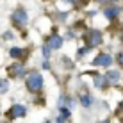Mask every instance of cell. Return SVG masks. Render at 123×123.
Masks as SVG:
<instances>
[{"label": "cell", "mask_w": 123, "mask_h": 123, "mask_svg": "<svg viewBox=\"0 0 123 123\" xmlns=\"http://www.w3.org/2000/svg\"><path fill=\"white\" fill-rule=\"evenodd\" d=\"M82 39L86 46H98L104 43V36H102V32L98 29H89V31H86L82 34Z\"/></svg>", "instance_id": "obj_1"}, {"label": "cell", "mask_w": 123, "mask_h": 123, "mask_svg": "<svg viewBox=\"0 0 123 123\" xmlns=\"http://www.w3.org/2000/svg\"><path fill=\"white\" fill-rule=\"evenodd\" d=\"M43 75L37 73V71H32L31 75L27 77V89L32 91V93H37L41 91V87H43Z\"/></svg>", "instance_id": "obj_2"}, {"label": "cell", "mask_w": 123, "mask_h": 123, "mask_svg": "<svg viewBox=\"0 0 123 123\" xmlns=\"http://www.w3.org/2000/svg\"><path fill=\"white\" fill-rule=\"evenodd\" d=\"M11 22L16 25V27H25L29 22V12L22 9V7H18V9H14L12 11V14H11Z\"/></svg>", "instance_id": "obj_3"}, {"label": "cell", "mask_w": 123, "mask_h": 123, "mask_svg": "<svg viewBox=\"0 0 123 123\" xmlns=\"http://www.w3.org/2000/svg\"><path fill=\"white\" fill-rule=\"evenodd\" d=\"M7 75L12 79H20L25 75V66L22 64V62H12V64L7 68Z\"/></svg>", "instance_id": "obj_4"}, {"label": "cell", "mask_w": 123, "mask_h": 123, "mask_svg": "<svg viewBox=\"0 0 123 123\" xmlns=\"http://www.w3.org/2000/svg\"><path fill=\"white\" fill-rule=\"evenodd\" d=\"M111 62H112V57L109 55V54H98L95 59H93V64L95 66H111Z\"/></svg>", "instance_id": "obj_5"}, {"label": "cell", "mask_w": 123, "mask_h": 123, "mask_svg": "<svg viewBox=\"0 0 123 123\" xmlns=\"http://www.w3.org/2000/svg\"><path fill=\"white\" fill-rule=\"evenodd\" d=\"M27 114V107L25 105H20V104H16V105H12V107L9 109V116L11 118H22Z\"/></svg>", "instance_id": "obj_6"}, {"label": "cell", "mask_w": 123, "mask_h": 123, "mask_svg": "<svg viewBox=\"0 0 123 123\" xmlns=\"http://www.w3.org/2000/svg\"><path fill=\"white\" fill-rule=\"evenodd\" d=\"M46 43H48V46L52 50H59L62 46V37L59 36V34H52V36L46 39Z\"/></svg>", "instance_id": "obj_7"}, {"label": "cell", "mask_w": 123, "mask_h": 123, "mask_svg": "<svg viewBox=\"0 0 123 123\" xmlns=\"http://www.w3.org/2000/svg\"><path fill=\"white\" fill-rule=\"evenodd\" d=\"M25 48H20V46H12V48L9 50V55L12 57V59H23V55H25Z\"/></svg>", "instance_id": "obj_8"}, {"label": "cell", "mask_w": 123, "mask_h": 123, "mask_svg": "<svg viewBox=\"0 0 123 123\" xmlns=\"http://www.w3.org/2000/svg\"><path fill=\"white\" fill-rule=\"evenodd\" d=\"M118 14H120V9H118V7H107V9L104 11V16L107 20H114Z\"/></svg>", "instance_id": "obj_9"}, {"label": "cell", "mask_w": 123, "mask_h": 123, "mask_svg": "<svg viewBox=\"0 0 123 123\" xmlns=\"http://www.w3.org/2000/svg\"><path fill=\"white\" fill-rule=\"evenodd\" d=\"M93 80H95V87H105V86H107V82H109L105 77L96 75V73H93Z\"/></svg>", "instance_id": "obj_10"}, {"label": "cell", "mask_w": 123, "mask_h": 123, "mask_svg": "<svg viewBox=\"0 0 123 123\" xmlns=\"http://www.w3.org/2000/svg\"><path fill=\"white\" fill-rule=\"evenodd\" d=\"M105 79H107L109 82H118V80H120V71L118 70H109L107 75H105Z\"/></svg>", "instance_id": "obj_11"}, {"label": "cell", "mask_w": 123, "mask_h": 123, "mask_svg": "<svg viewBox=\"0 0 123 123\" xmlns=\"http://www.w3.org/2000/svg\"><path fill=\"white\" fill-rule=\"evenodd\" d=\"M80 104L84 105V107H89V105L93 104V98L89 95H82V98H80Z\"/></svg>", "instance_id": "obj_12"}, {"label": "cell", "mask_w": 123, "mask_h": 123, "mask_svg": "<svg viewBox=\"0 0 123 123\" xmlns=\"http://www.w3.org/2000/svg\"><path fill=\"white\" fill-rule=\"evenodd\" d=\"M41 50H43V57L45 59H50V52H52V48H50L48 45H43V46H41Z\"/></svg>", "instance_id": "obj_13"}, {"label": "cell", "mask_w": 123, "mask_h": 123, "mask_svg": "<svg viewBox=\"0 0 123 123\" xmlns=\"http://www.w3.org/2000/svg\"><path fill=\"white\" fill-rule=\"evenodd\" d=\"M89 48H91V46H82V48H80V50H79V54H77V55H79V57H82V55H86V54H87V52H89Z\"/></svg>", "instance_id": "obj_14"}, {"label": "cell", "mask_w": 123, "mask_h": 123, "mask_svg": "<svg viewBox=\"0 0 123 123\" xmlns=\"http://www.w3.org/2000/svg\"><path fill=\"white\" fill-rule=\"evenodd\" d=\"M7 91V80H0V93Z\"/></svg>", "instance_id": "obj_15"}, {"label": "cell", "mask_w": 123, "mask_h": 123, "mask_svg": "<svg viewBox=\"0 0 123 123\" xmlns=\"http://www.w3.org/2000/svg\"><path fill=\"white\" fill-rule=\"evenodd\" d=\"M116 61H118V64H120V66L123 68V52H120V54L116 55Z\"/></svg>", "instance_id": "obj_16"}, {"label": "cell", "mask_w": 123, "mask_h": 123, "mask_svg": "<svg viewBox=\"0 0 123 123\" xmlns=\"http://www.w3.org/2000/svg\"><path fill=\"white\" fill-rule=\"evenodd\" d=\"M100 123H109V121H107V120H104V121H100Z\"/></svg>", "instance_id": "obj_17"}, {"label": "cell", "mask_w": 123, "mask_h": 123, "mask_svg": "<svg viewBox=\"0 0 123 123\" xmlns=\"http://www.w3.org/2000/svg\"><path fill=\"white\" fill-rule=\"evenodd\" d=\"M121 43H123V34H121Z\"/></svg>", "instance_id": "obj_18"}, {"label": "cell", "mask_w": 123, "mask_h": 123, "mask_svg": "<svg viewBox=\"0 0 123 123\" xmlns=\"http://www.w3.org/2000/svg\"><path fill=\"white\" fill-rule=\"evenodd\" d=\"M111 2H118V0H111Z\"/></svg>", "instance_id": "obj_19"}, {"label": "cell", "mask_w": 123, "mask_h": 123, "mask_svg": "<svg viewBox=\"0 0 123 123\" xmlns=\"http://www.w3.org/2000/svg\"><path fill=\"white\" fill-rule=\"evenodd\" d=\"M121 107H123V104H121Z\"/></svg>", "instance_id": "obj_20"}]
</instances>
